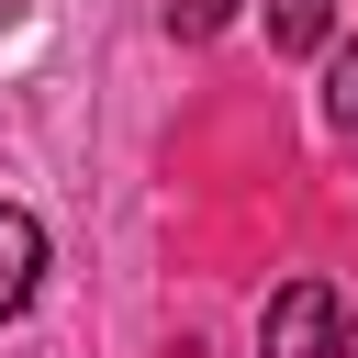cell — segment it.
Returning a JSON list of instances; mask_svg holds the SVG:
<instances>
[{
	"label": "cell",
	"instance_id": "6da1fadb",
	"mask_svg": "<svg viewBox=\"0 0 358 358\" xmlns=\"http://www.w3.org/2000/svg\"><path fill=\"white\" fill-rule=\"evenodd\" d=\"M336 291L324 280H291V291H268V313H257V358H336Z\"/></svg>",
	"mask_w": 358,
	"mask_h": 358
},
{
	"label": "cell",
	"instance_id": "7a4b0ae2",
	"mask_svg": "<svg viewBox=\"0 0 358 358\" xmlns=\"http://www.w3.org/2000/svg\"><path fill=\"white\" fill-rule=\"evenodd\" d=\"M34 280H45V224L22 201H0V324L34 302Z\"/></svg>",
	"mask_w": 358,
	"mask_h": 358
},
{
	"label": "cell",
	"instance_id": "3957f363",
	"mask_svg": "<svg viewBox=\"0 0 358 358\" xmlns=\"http://www.w3.org/2000/svg\"><path fill=\"white\" fill-rule=\"evenodd\" d=\"M324 34H336V0H268V45L280 56H313Z\"/></svg>",
	"mask_w": 358,
	"mask_h": 358
},
{
	"label": "cell",
	"instance_id": "277c9868",
	"mask_svg": "<svg viewBox=\"0 0 358 358\" xmlns=\"http://www.w3.org/2000/svg\"><path fill=\"white\" fill-rule=\"evenodd\" d=\"M224 22H235V0H168V34L179 45H213Z\"/></svg>",
	"mask_w": 358,
	"mask_h": 358
},
{
	"label": "cell",
	"instance_id": "5b68a950",
	"mask_svg": "<svg viewBox=\"0 0 358 358\" xmlns=\"http://www.w3.org/2000/svg\"><path fill=\"white\" fill-rule=\"evenodd\" d=\"M324 123H336V134H358V45L324 67Z\"/></svg>",
	"mask_w": 358,
	"mask_h": 358
},
{
	"label": "cell",
	"instance_id": "8992f818",
	"mask_svg": "<svg viewBox=\"0 0 358 358\" xmlns=\"http://www.w3.org/2000/svg\"><path fill=\"white\" fill-rule=\"evenodd\" d=\"M336 358H358V313H347V324H336Z\"/></svg>",
	"mask_w": 358,
	"mask_h": 358
},
{
	"label": "cell",
	"instance_id": "52a82bcc",
	"mask_svg": "<svg viewBox=\"0 0 358 358\" xmlns=\"http://www.w3.org/2000/svg\"><path fill=\"white\" fill-rule=\"evenodd\" d=\"M22 11H34V0H0V34H11V22H22Z\"/></svg>",
	"mask_w": 358,
	"mask_h": 358
}]
</instances>
